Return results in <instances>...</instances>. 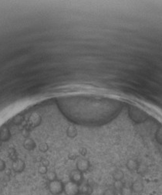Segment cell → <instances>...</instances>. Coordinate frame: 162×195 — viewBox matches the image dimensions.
<instances>
[{
    "instance_id": "obj_1",
    "label": "cell",
    "mask_w": 162,
    "mask_h": 195,
    "mask_svg": "<svg viewBox=\"0 0 162 195\" xmlns=\"http://www.w3.org/2000/svg\"><path fill=\"white\" fill-rule=\"evenodd\" d=\"M64 184L60 180H55L48 184V191L52 195H60L63 192Z\"/></svg>"
},
{
    "instance_id": "obj_2",
    "label": "cell",
    "mask_w": 162,
    "mask_h": 195,
    "mask_svg": "<svg viewBox=\"0 0 162 195\" xmlns=\"http://www.w3.org/2000/svg\"><path fill=\"white\" fill-rule=\"evenodd\" d=\"M63 191L66 195H78L80 194L79 184L68 181L64 184Z\"/></svg>"
},
{
    "instance_id": "obj_3",
    "label": "cell",
    "mask_w": 162,
    "mask_h": 195,
    "mask_svg": "<svg viewBox=\"0 0 162 195\" xmlns=\"http://www.w3.org/2000/svg\"><path fill=\"white\" fill-rule=\"evenodd\" d=\"M70 180L73 183L77 184H81L83 181V174L82 172L77 171H73L70 174Z\"/></svg>"
},
{
    "instance_id": "obj_4",
    "label": "cell",
    "mask_w": 162,
    "mask_h": 195,
    "mask_svg": "<svg viewBox=\"0 0 162 195\" xmlns=\"http://www.w3.org/2000/svg\"><path fill=\"white\" fill-rule=\"evenodd\" d=\"M131 188L132 192L135 194H139L143 191L144 190V184L141 181H135L132 183Z\"/></svg>"
},
{
    "instance_id": "obj_5",
    "label": "cell",
    "mask_w": 162,
    "mask_h": 195,
    "mask_svg": "<svg viewBox=\"0 0 162 195\" xmlns=\"http://www.w3.org/2000/svg\"><path fill=\"white\" fill-rule=\"evenodd\" d=\"M90 166V163L86 160L85 159H81L78 160L77 163H76V167L77 170L81 172H85L88 170Z\"/></svg>"
},
{
    "instance_id": "obj_6",
    "label": "cell",
    "mask_w": 162,
    "mask_h": 195,
    "mask_svg": "<svg viewBox=\"0 0 162 195\" xmlns=\"http://www.w3.org/2000/svg\"><path fill=\"white\" fill-rule=\"evenodd\" d=\"M93 192V188L90 184H83L80 187V193L91 195Z\"/></svg>"
},
{
    "instance_id": "obj_7",
    "label": "cell",
    "mask_w": 162,
    "mask_h": 195,
    "mask_svg": "<svg viewBox=\"0 0 162 195\" xmlns=\"http://www.w3.org/2000/svg\"><path fill=\"white\" fill-rule=\"evenodd\" d=\"M23 146L26 148L27 150H33L35 147H36V143L31 139H26L23 143Z\"/></svg>"
},
{
    "instance_id": "obj_8",
    "label": "cell",
    "mask_w": 162,
    "mask_h": 195,
    "mask_svg": "<svg viewBox=\"0 0 162 195\" xmlns=\"http://www.w3.org/2000/svg\"><path fill=\"white\" fill-rule=\"evenodd\" d=\"M112 176H113V179L115 181H120L123 180V176H124V174H123V173L122 172L121 170H118V171L113 172Z\"/></svg>"
},
{
    "instance_id": "obj_9",
    "label": "cell",
    "mask_w": 162,
    "mask_h": 195,
    "mask_svg": "<svg viewBox=\"0 0 162 195\" xmlns=\"http://www.w3.org/2000/svg\"><path fill=\"white\" fill-rule=\"evenodd\" d=\"M127 166H128V170H130L131 171H135V170H137L138 165L135 160H130L128 161Z\"/></svg>"
},
{
    "instance_id": "obj_10",
    "label": "cell",
    "mask_w": 162,
    "mask_h": 195,
    "mask_svg": "<svg viewBox=\"0 0 162 195\" xmlns=\"http://www.w3.org/2000/svg\"><path fill=\"white\" fill-rule=\"evenodd\" d=\"M46 178L49 181V182L50 181H55V180H57V176H56V173L54 172V171H48L47 173H46Z\"/></svg>"
},
{
    "instance_id": "obj_11",
    "label": "cell",
    "mask_w": 162,
    "mask_h": 195,
    "mask_svg": "<svg viewBox=\"0 0 162 195\" xmlns=\"http://www.w3.org/2000/svg\"><path fill=\"white\" fill-rule=\"evenodd\" d=\"M66 133H67L68 136L73 138L76 136V134H77V131H76V129H75L74 127H73V126H70V127L67 129Z\"/></svg>"
},
{
    "instance_id": "obj_12",
    "label": "cell",
    "mask_w": 162,
    "mask_h": 195,
    "mask_svg": "<svg viewBox=\"0 0 162 195\" xmlns=\"http://www.w3.org/2000/svg\"><path fill=\"white\" fill-rule=\"evenodd\" d=\"M132 190L131 187H123V188L121 190V195H132Z\"/></svg>"
},
{
    "instance_id": "obj_13",
    "label": "cell",
    "mask_w": 162,
    "mask_h": 195,
    "mask_svg": "<svg viewBox=\"0 0 162 195\" xmlns=\"http://www.w3.org/2000/svg\"><path fill=\"white\" fill-rule=\"evenodd\" d=\"M123 187H124V185H123V184L122 183L121 181H114V183H113V188H114L115 190L121 191V190Z\"/></svg>"
},
{
    "instance_id": "obj_14",
    "label": "cell",
    "mask_w": 162,
    "mask_h": 195,
    "mask_svg": "<svg viewBox=\"0 0 162 195\" xmlns=\"http://www.w3.org/2000/svg\"><path fill=\"white\" fill-rule=\"evenodd\" d=\"M38 172L42 175L46 174V173L48 172L47 167H46V166H44V165H41V166H39V167H38Z\"/></svg>"
},
{
    "instance_id": "obj_15",
    "label": "cell",
    "mask_w": 162,
    "mask_h": 195,
    "mask_svg": "<svg viewBox=\"0 0 162 195\" xmlns=\"http://www.w3.org/2000/svg\"><path fill=\"white\" fill-rule=\"evenodd\" d=\"M103 195H116L114 189H111V188H108L106 189L103 192Z\"/></svg>"
},
{
    "instance_id": "obj_16",
    "label": "cell",
    "mask_w": 162,
    "mask_h": 195,
    "mask_svg": "<svg viewBox=\"0 0 162 195\" xmlns=\"http://www.w3.org/2000/svg\"><path fill=\"white\" fill-rule=\"evenodd\" d=\"M39 149L42 152H46L48 149L47 144L46 143H42V144H40V146H39Z\"/></svg>"
},
{
    "instance_id": "obj_17",
    "label": "cell",
    "mask_w": 162,
    "mask_h": 195,
    "mask_svg": "<svg viewBox=\"0 0 162 195\" xmlns=\"http://www.w3.org/2000/svg\"><path fill=\"white\" fill-rule=\"evenodd\" d=\"M78 195H89V194H82V193H80Z\"/></svg>"
}]
</instances>
